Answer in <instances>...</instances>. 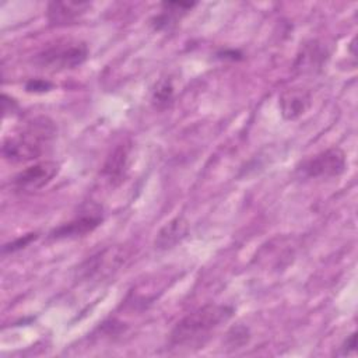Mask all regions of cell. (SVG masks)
I'll list each match as a JSON object with an SVG mask.
<instances>
[{"mask_svg":"<svg viewBox=\"0 0 358 358\" xmlns=\"http://www.w3.org/2000/svg\"><path fill=\"white\" fill-rule=\"evenodd\" d=\"M234 313L228 305H204L180 319L169 334L172 347H189L203 343L211 331L225 323Z\"/></svg>","mask_w":358,"mask_h":358,"instance_id":"1","label":"cell"},{"mask_svg":"<svg viewBox=\"0 0 358 358\" xmlns=\"http://www.w3.org/2000/svg\"><path fill=\"white\" fill-rule=\"evenodd\" d=\"M53 136L55 126L52 122L45 117L35 119L21 133L4 140L1 147L3 157L13 164L38 159Z\"/></svg>","mask_w":358,"mask_h":358,"instance_id":"2","label":"cell"},{"mask_svg":"<svg viewBox=\"0 0 358 358\" xmlns=\"http://www.w3.org/2000/svg\"><path fill=\"white\" fill-rule=\"evenodd\" d=\"M88 57L85 42L77 39H63L41 50L34 62L48 70H67L81 66Z\"/></svg>","mask_w":358,"mask_h":358,"instance_id":"3","label":"cell"},{"mask_svg":"<svg viewBox=\"0 0 358 358\" xmlns=\"http://www.w3.org/2000/svg\"><path fill=\"white\" fill-rule=\"evenodd\" d=\"M347 159L345 154L338 147H330L305 161H302L296 172L302 178H334L345 171Z\"/></svg>","mask_w":358,"mask_h":358,"instance_id":"4","label":"cell"},{"mask_svg":"<svg viewBox=\"0 0 358 358\" xmlns=\"http://www.w3.org/2000/svg\"><path fill=\"white\" fill-rule=\"evenodd\" d=\"M57 173H59L57 162L41 161L20 171L13 179V186L15 190L22 193L35 192L49 185Z\"/></svg>","mask_w":358,"mask_h":358,"instance_id":"5","label":"cell"},{"mask_svg":"<svg viewBox=\"0 0 358 358\" xmlns=\"http://www.w3.org/2000/svg\"><path fill=\"white\" fill-rule=\"evenodd\" d=\"M312 96L306 88L292 87L285 91L278 98V105L281 115L287 120H295L301 117L310 106Z\"/></svg>","mask_w":358,"mask_h":358,"instance_id":"6","label":"cell"},{"mask_svg":"<svg viewBox=\"0 0 358 358\" xmlns=\"http://www.w3.org/2000/svg\"><path fill=\"white\" fill-rule=\"evenodd\" d=\"M91 4L88 1H52L48 4V21L52 25H67L84 15Z\"/></svg>","mask_w":358,"mask_h":358,"instance_id":"7","label":"cell"},{"mask_svg":"<svg viewBox=\"0 0 358 358\" xmlns=\"http://www.w3.org/2000/svg\"><path fill=\"white\" fill-rule=\"evenodd\" d=\"M101 222H102V217H101L99 211L90 213V214H81L80 217H76L74 220L55 228L49 234V238L64 239V238L84 236L85 234L94 231Z\"/></svg>","mask_w":358,"mask_h":358,"instance_id":"8","label":"cell"},{"mask_svg":"<svg viewBox=\"0 0 358 358\" xmlns=\"http://www.w3.org/2000/svg\"><path fill=\"white\" fill-rule=\"evenodd\" d=\"M123 256L124 255L122 253L120 249L109 248L103 252H99L96 256H92L91 259H88L83 267L84 273L87 277L110 273L112 270H116L122 264L124 259Z\"/></svg>","mask_w":358,"mask_h":358,"instance_id":"9","label":"cell"},{"mask_svg":"<svg viewBox=\"0 0 358 358\" xmlns=\"http://www.w3.org/2000/svg\"><path fill=\"white\" fill-rule=\"evenodd\" d=\"M129 155H130V144L123 143L119 144L108 157L105 161L102 175L113 185L120 183L126 169H127V162H129Z\"/></svg>","mask_w":358,"mask_h":358,"instance_id":"10","label":"cell"},{"mask_svg":"<svg viewBox=\"0 0 358 358\" xmlns=\"http://www.w3.org/2000/svg\"><path fill=\"white\" fill-rule=\"evenodd\" d=\"M187 231H189V222L183 217H175L158 231L154 245L159 250L173 248L187 235Z\"/></svg>","mask_w":358,"mask_h":358,"instance_id":"11","label":"cell"},{"mask_svg":"<svg viewBox=\"0 0 358 358\" xmlns=\"http://www.w3.org/2000/svg\"><path fill=\"white\" fill-rule=\"evenodd\" d=\"M326 59V50L320 43L316 41H312L303 46L301 53L296 57L295 69L301 71H312L313 69H317L322 66V63Z\"/></svg>","mask_w":358,"mask_h":358,"instance_id":"12","label":"cell"},{"mask_svg":"<svg viewBox=\"0 0 358 358\" xmlns=\"http://www.w3.org/2000/svg\"><path fill=\"white\" fill-rule=\"evenodd\" d=\"M196 3H162L161 13L155 17L154 25L157 29L169 28L176 24L178 20H180L192 7H194Z\"/></svg>","mask_w":358,"mask_h":358,"instance_id":"13","label":"cell"},{"mask_svg":"<svg viewBox=\"0 0 358 358\" xmlns=\"http://www.w3.org/2000/svg\"><path fill=\"white\" fill-rule=\"evenodd\" d=\"M173 98V85L171 78H162L152 92V102L157 108H166Z\"/></svg>","mask_w":358,"mask_h":358,"instance_id":"14","label":"cell"},{"mask_svg":"<svg viewBox=\"0 0 358 358\" xmlns=\"http://www.w3.org/2000/svg\"><path fill=\"white\" fill-rule=\"evenodd\" d=\"M35 238H36V234H28V235H24V236H21V238H18V239L10 242V243H6V245L3 246V253L15 252V250H18V249L27 246V245H28L31 241H34Z\"/></svg>","mask_w":358,"mask_h":358,"instance_id":"15","label":"cell"},{"mask_svg":"<svg viewBox=\"0 0 358 358\" xmlns=\"http://www.w3.org/2000/svg\"><path fill=\"white\" fill-rule=\"evenodd\" d=\"M25 88L28 92H45L52 88V83L41 78H34L25 84Z\"/></svg>","mask_w":358,"mask_h":358,"instance_id":"16","label":"cell"},{"mask_svg":"<svg viewBox=\"0 0 358 358\" xmlns=\"http://www.w3.org/2000/svg\"><path fill=\"white\" fill-rule=\"evenodd\" d=\"M229 333L235 336V337H229V338H231V345H232V347H234V345H235V347H238V345H241V344L246 343V341H248V338H249L248 329H245V327H234Z\"/></svg>","mask_w":358,"mask_h":358,"instance_id":"17","label":"cell"},{"mask_svg":"<svg viewBox=\"0 0 358 358\" xmlns=\"http://www.w3.org/2000/svg\"><path fill=\"white\" fill-rule=\"evenodd\" d=\"M355 347H357V333H351V334L345 338V341L343 343V345H341V352H343L344 355H347V354H350V352H354V351H355Z\"/></svg>","mask_w":358,"mask_h":358,"instance_id":"18","label":"cell"}]
</instances>
